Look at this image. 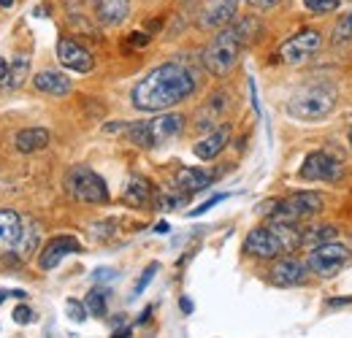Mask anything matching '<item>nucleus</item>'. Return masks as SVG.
<instances>
[{
    "mask_svg": "<svg viewBox=\"0 0 352 338\" xmlns=\"http://www.w3.org/2000/svg\"><path fill=\"white\" fill-rule=\"evenodd\" d=\"M125 203L128 206H135V209H144L152 203V181L144 179V176H131L128 187H125Z\"/></svg>",
    "mask_w": 352,
    "mask_h": 338,
    "instance_id": "4be33fe9",
    "label": "nucleus"
},
{
    "mask_svg": "<svg viewBox=\"0 0 352 338\" xmlns=\"http://www.w3.org/2000/svg\"><path fill=\"white\" fill-rule=\"evenodd\" d=\"M179 306H182V311H184V314H190V311H192V300H187V297H182V300H179Z\"/></svg>",
    "mask_w": 352,
    "mask_h": 338,
    "instance_id": "e433bc0d",
    "label": "nucleus"
},
{
    "mask_svg": "<svg viewBox=\"0 0 352 338\" xmlns=\"http://www.w3.org/2000/svg\"><path fill=\"white\" fill-rule=\"evenodd\" d=\"M95 279H111V271H109V268H100V271L95 273Z\"/></svg>",
    "mask_w": 352,
    "mask_h": 338,
    "instance_id": "a19ab883",
    "label": "nucleus"
},
{
    "mask_svg": "<svg viewBox=\"0 0 352 338\" xmlns=\"http://www.w3.org/2000/svg\"><path fill=\"white\" fill-rule=\"evenodd\" d=\"M33 84H36L38 92L52 95V98H63V95H68L74 89L71 79L65 74H60V71H41L38 76H33Z\"/></svg>",
    "mask_w": 352,
    "mask_h": 338,
    "instance_id": "aec40b11",
    "label": "nucleus"
},
{
    "mask_svg": "<svg viewBox=\"0 0 352 338\" xmlns=\"http://www.w3.org/2000/svg\"><path fill=\"white\" fill-rule=\"evenodd\" d=\"M212 181H214V173L204 168H179L174 179L176 190H182V192H187V195L212 187Z\"/></svg>",
    "mask_w": 352,
    "mask_h": 338,
    "instance_id": "6ab92c4d",
    "label": "nucleus"
},
{
    "mask_svg": "<svg viewBox=\"0 0 352 338\" xmlns=\"http://www.w3.org/2000/svg\"><path fill=\"white\" fill-rule=\"evenodd\" d=\"M342 0H304V8L311 14H328V11H336Z\"/></svg>",
    "mask_w": 352,
    "mask_h": 338,
    "instance_id": "c756f323",
    "label": "nucleus"
},
{
    "mask_svg": "<svg viewBox=\"0 0 352 338\" xmlns=\"http://www.w3.org/2000/svg\"><path fill=\"white\" fill-rule=\"evenodd\" d=\"M0 5H3V8H11V5H14V0H0Z\"/></svg>",
    "mask_w": 352,
    "mask_h": 338,
    "instance_id": "37998d69",
    "label": "nucleus"
},
{
    "mask_svg": "<svg viewBox=\"0 0 352 338\" xmlns=\"http://www.w3.org/2000/svg\"><path fill=\"white\" fill-rule=\"evenodd\" d=\"M307 262H301V260H296V257H279L274 265H271V271H268V279H271V284H276V287H298V284H304L307 282Z\"/></svg>",
    "mask_w": 352,
    "mask_h": 338,
    "instance_id": "9b49d317",
    "label": "nucleus"
},
{
    "mask_svg": "<svg viewBox=\"0 0 352 338\" xmlns=\"http://www.w3.org/2000/svg\"><path fill=\"white\" fill-rule=\"evenodd\" d=\"M6 76H8V60H3V57H0V82H3Z\"/></svg>",
    "mask_w": 352,
    "mask_h": 338,
    "instance_id": "4c0bfd02",
    "label": "nucleus"
},
{
    "mask_svg": "<svg viewBox=\"0 0 352 338\" xmlns=\"http://www.w3.org/2000/svg\"><path fill=\"white\" fill-rule=\"evenodd\" d=\"M228 109H230V95H228V92H214V95H209V100L198 109L195 127H198V130H212V127L222 125Z\"/></svg>",
    "mask_w": 352,
    "mask_h": 338,
    "instance_id": "ddd939ff",
    "label": "nucleus"
},
{
    "mask_svg": "<svg viewBox=\"0 0 352 338\" xmlns=\"http://www.w3.org/2000/svg\"><path fill=\"white\" fill-rule=\"evenodd\" d=\"M28 76H30V57H28L25 52H19V54L14 57V63L8 65L6 84H8V89H19V87L28 82Z\"/></svg>",
    "mask_w": 352,
    "mask_h": 338,
    "instance_id": "5701e85b",
    "label": "nucleus"
},
{
    "mask_svg": "<svg viewBox=\"0 0 352 338\" xmlns=\"http://www.w3.org/2000/svg\"><path fill=\"white\" fill-rule=\"evenodd\" d=\"M195 92V76L182 63H163L149 71L138 84L133 87L131 98L138 111H168Z\"/></svg>",
    "mask_w": 352,
    "mask_h": 338,
    "instance_id": "f257e3e1",
    "label": "nucleus"
},
{
    "mask_svg": "<svg viewBox=\"0 0 352 338\" xmlns=\"http://www.w3.org/2000/svg\"><path fill=\"white\" fill-rule=\"evenodd\" d=\"M14 322H16V325H28V322H33V311H30V306H16V308H14Z\"/></svg>",
    "mask_w": 352,
    "mask_h": 338,
    "instance_id": "473e14b6",
    "label": "nucleus"
},
{
    "mask_svg": "<svg viewBox=\"0 0 352 338\" xmlns=\"http://www.w3.org/2000/svg\"><path fill=\"white\" fill-rule=\"evenodd\" d=\"M352 303V297H336V300H328V306H347Z\"/></svg>",
    "mask_w": 352,
    "mask_h": 338,
    "instance_id": "58836bf2",
    "label": "nucleus"
},
{
    "mask_svg": "<svg viewBox=\"0 0 352 338\" xmlns=\"http://www.w3.org/2000/svg\"><path fill=\"white\" fill-rule=\"evenodd\" d=\"M336 109V87L331 84H309L293 92L287 100V114L301 122H320Z\"/></svg>",
    "mask_w": 352,
    "mask_h": 338,
    "instance_id": "7ed1b4c3",
    "label": "nucleus"
},
{
    "mask_svg": "<svg viewBox=\"0 0 352 338\" xmlns=\"http://www.w3.org/2000/svg\"><path fill=\"white\" fill-rule=\"evenodd\" d=\"M65 308H68V317H71L74 322H85V319H87V306H85V303H79V300L71 297V300L65 303Z\"/></svg>",
    "mask_w": 352,
    "mask_h": 338,
    "instance_id": "2f4dec72",
    "label": "nucleus"
},
{
    "mask_svg": "<svg viewBox=\"0 0 352 338\" xmlns=\"http://www.w3.org/2000/svg\"><path fill=\"white\" fill-rule=\"evenodd\" d=\"M92 8H95V16L109 25V27H117L128 19L131 14V0H92Z\"/></svg>",
    "mask_w": 352,
    "mask_h": 338,
    "instance_id": "f3484780",
    "label": "nucleus"
},
{
    "mask_svg": "<svg viewBox=\"0 0 352 338\" xmlns=\"http://www.w3.org/2000/svg\"><path fill=\"white\" fill-rule=\"evenodd\" d=\"M320 46H322L320 30L307 27V30L296 33L293 38H287V41L279 46L276 60L285 63V65H301V63H307L309 57H314V54L320 52Z\"/></svg>",
    "mask_w": 352,
    "mask_h": 338,
    "instance_id": "0eeeda50",
    "label": "nucleus"
},
{
    "mask_svg": "<svg viewBox=\"0 0 352 338\" xmlns=\"http://www.w3.org/2000/svg\"><path fill=\"white\" fill-rule=\"evenodd\" d=\"M225 198H228V195H214V198H209V201H206L204 206H198V209H192V212H190V216H201V214H204V212H209L212 206H217V203H220V201H225Z\"/></svg>",
    "mask_w": 352,
    "mask_h": 338,
    "instance_id": "72a5a7b5",
    "label": "nucleus"
},
{
    "mask_svg": "<svg viewBox=\"0 0 352 338\" xmlns=\"http://www.w3.org/2000/svg\"><path fill=\"white\" fill-rule=\"evenodd\" d=\"M49 141H52V135H49V130H44V127H25V130H19L16 138H14V144H16V149H19L22 155L41 152V149L49 146Z\"/></svg>",
    "mask_w": 352,
    "mask_h": 338,
    "instance_id": "412c9836",
    "label": "nucleus"
},
{
    "mask_svg": "<svg viewBox=\"0 0 352 338\" xmlns=\"http://www.w3.org/2000/svg\"><path fill=\"white\" fill-rule=\"evenodd\" d=\"M247 3H250L255 11H268V8H276L282 0H247Z\"/></svg>",
    "mask_w": 352,
    "mask_h": 338,
    "instance_id": "f704fd0d",
    "label": "nucleus"
},
{
    "mask_svg": "<svg viewBox=\"0 0 352 338\" xmlns=\"http://www.w3.org/2000/svg\"><path fill=\"white\" fill-rule=\"evenodd\" d=\"M114 336H117V338H128V336H131V328H120V330H114Z\"/></svg>",
    "mask_w": 352,
    "mask_h": 338,
    "instance_id": "79ce46f5",
    "label": "nucleus"
},
{
    "mask_svg": "<svg viewBox=\"0 0 352 338\" xmlns=\"http://www.w3.org/2000/svg\"><path fill=\"white\" fill-rule=\"evenodd\" d=\"M85 306H87V314L92 317H106V290H89L87 297H85Z\"/></svg>",
    "mask_w": 352,
    "mask_h": 338,
    "instance_id": "cd10ccee",
    "label": "nucleus"
},
{
    "mask_svg": "<svg viewBox=\"0 0 352 338\" xmlns=\"http://www.w3.org/2000/svg\"><path fill=\"white\" fill-rule=\"evenodd\" d=\"M255 22L252 19H241V22H236V25H225L220 27V33L212 38V43L204 49V68L212 74V76H228L233 68H236V63H239V57H241V49L247 46L250 41V36H247V30L252 27Z\"/></svg>",
    "mask_w": 352,
    "mask_h": 338,
    "instance_id": "f03ea898",
    "label": "nucleus"
},
{
    "mask_svg": "<svg viewBox=\"0 0 352 338\" xmlns=\"http://www.w3.org/2000/svg\"><path fill=\"white\" fill-rule=\"evenodd\" d=\"M168 230H171L168 222H157V225H155V233H168Z\"/></svg>",
    "mask_w": 352,
    "mask_h": 338,
    "instance_id": "ea45409f",
    "label": "nucleus"
},
{
    "mask_svg": "<svg viewBox=\"0 0 352 338\" xmlns=\"http://www.w3.org/2000/svg\"><path fill=\"white\" fill-rule=\"evenodd\" d=\"M298 173L307 181H336V179H342L344 166H342L339 157H333L328 152H311Z\"/></svg>",
    "mask_w": 352,
    "mask_h": 338,
    "instance_id": "6e6552de",
    "label": "nucleus"
},
{
    "mask_svg": "<svg viewBox=\"0 0 352 338\" xmlns=\"http://www.w3.org/2000/svg\"><path fill=\"white\" fill-rule=\"evenodd\" d=\"M157 268H160L157 262H149V265H146V271L141 273V279H138V282H135V287H133V295H141V293H144V290L149 287V282L155 279V273H157Z\"/></svg>",
    "mask_w": 352,
    "mask_h": 338,
    "instance_id": "7c9ffc66",
    "label": "nucleus"
},
{
    "mask_svg": "<svg viewBox=\"0 0 352 338\" xmlns=\"http://www.w3.org/2000/svg\"><path fill=\"white\" fill-rule=\"evenodd\" d=\"M36 247H38V227H36V225H25L22 238H19V244L14 247V252L19 254V260H28L30 254L36 252Z\"/></svg>",
    "mask_w": 352,
    "mask_h": 338,
    "instance_id": "a878e982",
    "label": "nucleus"
},
{
    "mask_svg": "<svg viewBox=\"0 0 352 338\" xmlns=\"http://www.w3.org/2000/svg\"><path fill=\"white\" fill-rule=\"evenodd\" d=\"M182 130H184V117H182V114H174V111H168V114H163V111H160V117L149 120L152 146H160V144L174 141Z\"/></svg>",
    "mask_w": 352,
    "mask_h": 338,
    "instance_id": "2eb2a0df",
    "label": "nucleus"
},
{
    "mask_svg": "<svg viewBox=\"0 0 352 338\" xmlns=\"http://www.w3.org/2000/svg\"><path fill=\"white\" fill-rule=\"evenodd\" d=\"M244 249L252 254V257H261V260H276L279 254H285L282 241L276 238V233L265 225V227H255L247 233L244 238Z\"/></svg>",
    "mask_w": 352,
    "mask_h": 338,
    "instance_id": "1a4fd4ad",
    "label": "nucleus"
},
{
    "mask_svg": "<svg viewBox=\"0 0 352 338\" xmlns=\"http://www.w3.org/2000/svg\"><path fill=\"white\" fill-rule=\"evenodd\" d=\"M352 260V252L347 244L339 241H322L317 247H311V254L307 260V268L311 273H317L320 279H331L336 276L347 262Z\"/></svg>",
    "mask_w": 352,
    "mask_h": 338,
    "instance_id": "39448f33",
    "label": "nucleus"
},
{
    "mask_svg": "<svg viewBox=\"0 0 352 338\" xmlns=\"http://www.w3.org/2000/svg\"><path fill=\"white\" fill-rule=\"evenodd\" d=\"M236 8H239V0H209L201 11V27H225L233 22L236 16Z\"/></svg>",
    "mask_w": 352,
    "mask_h": 338,
    "instance_id": "dca6fc26",
    "label": "nucleus"
},
{
    "mask_svg": "<svg viewBox=\"0 0 352 338\" xmlns=\"http://www.w3.org/2000/svg\"><path fill=\"white\" fill-rule=\"evenodd\" d=\"M22 230H25V222L19 214L11 209H0V249L11 252L19 244Z\"/></svg>",
    "mask_w": 352,
    "mask_h": 338,
    "instance_id": "a211bd4d",
    "label": "nucleus"
},
{
    "mask_svg": "<svg viewBox=\"0 0 352 338\" xmlns=\"http://www.w3.org/2000/svg\"><path fill=\"white\" fill-rule=\"evenodd\" d=\"M68 192L82 203H109V187L106 181L89 168V166H74L65 176Z\"/></svg>",
    "mask_w": 352,
    "mask_h": 338,
    "instance_id": "20e7f679",
    "label": "nucleus"
},
{
    "mask_svg": "<svg viewBox=\"0 0 352 338\" xmlns=\"http://www.w3.org/2000/svg\"><path fill=\"white\" fill-rule=\"evenodd\" d=\"M76 252H82V244H79L74 236H54V238L46 241L38 262H41L44 271H52V268H57L68 254H76Z\"/></svg>",
    "mask_w": 352,
    "mask_h": 338,
    "instance_id": "f8f14e48",
    "label": "nucleus"
},
{
    "mask_svg": "<svg viewBox=\"0 0 352 338\" xmlns=\"http://www.w3.org/2000/svg\"><path fill=\"white\" fill-rule=\"evenodd\" d=\"M146 41H149V36H146V33H138V36H133L131 38V43H135V46H144Z\"/></svg>",
    "mask_w": 352,
    "mask_h": 338,
    "instance_id": "c9c22d12",
    "label": "nucleus"
},
{
    "mask_svg": "<svg viewBox=\"0 0 352 338\" xmlns=\"http://www.w3.org/2000/svg\"><path fill=\"white\" fill-rule=\"evenodd\" d=\"M230 135H233V130H230L228 122L212 127V130H209V133L195 144V149H192V152H195V157H198V160H214L222 149L228 146Z\"/></svg>",
    "mask_w": 352,
    "mask_h": 338,
    "instance_id": "4468645a",
    "label": "nucleus"
},
{
    "mask_svg": "<svg viewBox=\"0 0 352 338\" xmlns=\"http://www.w3.org/2000/svg\"><path fill=\"white\" fill-rule=\"evenodd\" d=\"M347 41H352V8L350 11H344V14L336 19L333 33H331V43H333V46L347 43Z\"/></svg>",
    "mask_w": 352,
    "mask_h": 338,
    "instance_id": "bb28decb",
    "label": "nucleus"
},
{
    "mask_svg": "<svg viewBox=\"0 0 352 338\" xmlns=\"http://www.w3.org/2000/svg\"><path fill=\"white\" fill-rule=\"evenodd\" d=\"M187 192H174V195H157V209H163V212H174V209H179V206H184L187 203Z\"/></svg>",
    "mask_w": 352,
    "mask_h": 338,
    "instance_id": "c85d7f7f",
    "label": "nucleus"
},
{
    "mask_svg": "<svg viewBox=\"0 0 352 338\" xmlns=\"http://www.w3.org/2000/svg\"><path fill=\"white\" fill-rule=\"evenodd\" d=\"M333 236H336V230H333V225H314V227H304V233H301V247H317V244H322V241H333Z\"/></svg>",
    "mask_w": 352,
    "mask_h": 338,
    "instance_id": "b1692460",
    "label": "nucleus"
},
{
    "mask_svg": "<svg viewBox=\"0 0 352 338\" xmlns=\"http://www.w3.org/2000/svg\"><path fill=\"white\" fill-rule=\"evenodd\" d=\"M57 60H60L63 68H68L74 74H89L95 68L92 54L79 41H74V38H60V43H57Z\"/></svg>",
    "mask_w": 352,
    "mask_h": 338,
    "instance_id": "9d476101",
    "label": "nucleus"
},
{
    "mask_svg": "<svg viewBox=\"0 0 352 338\" xmlns=\"http://www.w3.org/2000/svg\"><path fill=\"white\" fill-rule=\"evenodd\" d=\"M350 146H352V130H350Z\"/></svg>",
    "mask_w": 352,
    "mask_h": 338,
    "instance_id": "c03bdc74",
    "label": "nucleus"
},
{
    "mask_svg": "<svg viewBox=\"0 0 352 338\" xmlns=\"http://www.w3.org/2000/svg\"><path fill=\"white\" fill-rule=\"evenodd\" d=\"M320 209H322V198L317 192H296L287 201L274 203V209L268 212L271 214L268 222H301L320 214Z\"/></svg>",
    "mask_w": 352,
    "mask_h": 338,
    "instance_id": "423d86ee",
    "label": "nucleus"
},
{
    "mask_svg": "<svg viewBox=\"0 0 352 338\" xmlns=\"http://www.w3.org/2000/svg\"><path fill=\"white\" fill-rule=\"evenodd\" d=\"M128 135V141L135 144V146H144V149H152V135H149V120H141V122H133V125H125L122 130Z\"/></svg>",
    "mask_w": 352,
    "mask_h": 338,
    "instance_id": "393cba45",
    "label": "nucleus"
}]
</instances>
